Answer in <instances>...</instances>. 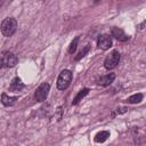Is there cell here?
<instances>
[{"label": "cell", "mask_w": 146, "mask_h": 146, "mask_svg": "<svg viewBox=\"0 0 146 146\" xmlns=\"http://www.w3.org/2000/svg\"><path fill=\"white\" fill-rule=\"evenodd\" d=\"M16 29L17 22L14 17H7L1 22V33L7 38L11 36L16 32Z\"/></svg>", "instance_id": "6da1fadb"}, {"label": "cell", "mask_w": 146, "mask_h": 146, "mask_svg": "<svg viewBox=\"0 0 146 146\" xmlns=\"http://www.w3.org/2000/svg\"><path fill=\"white\" fill-rule=\"evenodd\" d=\"M72 72L70 70H63L59 75H58V79H57V88L59 90H65L70 87L71 84V81H72Z\"/></svg>", "instance_id": "7a4b0ae2"}, {"label": "cell", "mask_w": 146, "mask_h": 146, "mask_svg": "<svg viewBox=\"0 0 146 146\" xmlns=\"http://www.w3.org/2000/svg\"><path fill=\"white\" fill-rule=\"evenodd\" d=\"M120 59H121L120 52H119L117 50H114V51H112V52L105 58V60H104V67H105L106 70H113V68H115V67L119 65Z\"/></svg>", "instance_id": "3957f363"}, {"label": "cell", "mask_w": 146, "mask_h": 146, "mask_svg": "<svg viewBox=\"0 0 146 146\" xmlns=\"http://www.w3.org/2000/svg\"><path fill=\"white\" fill-rule=\"evenodd\" d=\"M18 63V58L15 54L10 51H3L1 55V66L2 67H14Z\"/></svg>", "instance_id": "277c9868"}, {"label": "cell", "mask_w": 146, "mask_h": 146, "mask_svg": "<svg viewBox=\"0 0 146 146\" xmlns=\"http://www.w3.org/2000/svg\"><path fill=\"white\" fill-rule=\"evenodd\" d=\"M49 90H50V84L47 83V82H43L41 83L35 92H34V97H35V100L36 102H44L48 97V94H49Z\"/></svg>", "instance_id": "5b68a950"}, {"label": "cell", "mask_w": 146, "mask_h": 146, "mask_svg": "<svg viewBox=\"0 0 146 146\" xmlns=\"http://www.w3.org/2000/svg\"><path fill=\"white\" fill-rule=\"evenodd\" d=\"M97 46L103 49V50H107L112 47V40H111V36L107 35V34H102L98 36V40H97Z\"/></svg>", "instance_id": "8992f818"}, {"label": "cell", "mask_w": 146, "mask_h": 146, "mask_svg": "<svg viewBox=\"0 0 146 146\" xmlns=\"http://www.w3.org/2000/svg\"><path fill=\"white\" fill-rule=\"evenodd\" d=\"M114 79H115V74H114V73H108V74L103 75L102 78H99V79L97 80V83H98L99 86L107 87V86H110V84L114 81Z\"/></svg>", "instance_id": "52a82bcc"}, {"label": "cell", "mask_w": 146, "mask_h": 146, "mask_svg": "<svg viewBox=\"0 0 146 146\" xmlns=\"http://www.w3.org/2000/svg\"><path fill=\"white\" fill-rule=\"evenodd\" d=\"M111 34H112V36H114L119 41H127L129 39V36L123 32V30H121L119 27H113L111 31Z\"/></svg>", "instance_id": "ba28073f"}, {"label": "cell", "mask_w": 146, "mask_h": 146, "mask_svg": "<svg viewBox=\"0 0 146 146\" xmlns=\"http://www.w3.org/2000/svg\"><path fill=\"white\" fill-rule=\"evenodd\" d=\"M23 88H24V83L22 82V80L18 76L14 78L13 81H11V83H10V86H9V90L10 91H14V92H18Z\"/></svg>", "instance_id": "9c48e42d"}, {"label": "cell", "mask_w": 146, "mask_h": 146, "mask_svg": "<svg viewBox=\"0 0 146 146\" xmlns=\"http://www.w3.org/2000/svg\"><path fill=\"white\" fill-rule=\"evenodd\" d=\"M17 100V97H10L6 94H2L1 95V103L5 105V106H13Z\"/></svg>", "instance_id": "30bf717a"}, {"label": "cell", "mask_w": 146, "mask_h": 146, "mask_svg": "<svg viewBox=\"0 0 146 146\" xmlns=\"http://www.w3.org/2000/svg\"><path fill=\"white\" fill-rule=\"evenodd\" d=\"M88 92H89V89H88V88H83L82 90H80L79 94H78V95L75 96V98L73 99L72 104H73V105H76L80 100H82V98H84V97L88 95Z\"/></svg>", "instance_id": "8fae6325"}, {"label": "cell", "mask_w": 146, "mask_h": 146, "mask_svg": "<svg viewBox=\"0 0 146 146\" xmlns=\"http://www.w3.org/2000/svg\"><path fill=\"white\" fill-rule=\"evenodd\" d=\"M108 137H110L108 131H100L95 136V141L96 143H104L105 140H107Z\"/></svg>", "instance_id": "7c38bea8"}, {"label": "cell", "mask_w": 146, "mask_h": 146, "mask_svg": "<svg viewBox=\"0 0 146 146\" xmlns=\"http://www.w3.org/2000/svg\"><path fill=\"white\" fill-rule=\"evenodd\" d=\"M141 100H143V94H135V95L130 96V97L127 99V102H128L129 104H138V103H140Z\"/></svg>", "instance_id": "4fadbf2b"}, {"label": "cell", "mask_w": 146, "mask_h": 146, "mask_svg": "<svg viewBox=\"0 0 146 146\" xmlns=\"http://www.w3.org/2000/svg\"><path fill=\"white\" fill-rule=\"evenodd\" d=\"M89 49H90V44H87V46H86V47H84V48L79 52V55L75 57V60H80L82 57H84V56H86V54L89 51Z\"/></svg>", "instance_id": "5bb4252c"}, {"label": "cell", "mask_w": 146, "mask_h": 146, "mask_svg": "<svg viewBox=\"0 0 146 146\" xmlns=\"http://www.w3.org/2000/svg\"><path fill=\"white\" fill-rule=\"evenodd\" d=\"M78 42H79V36H76L70 44V48H68V52L70 54H73L75 50H76V46H78Z\"/></svg>", "instance_id": "9a60e30c"}, {"label": "cell", "mask_w": 146, "mask_h": 146, "mask_svg": "<svg viewBox=\"0 0 146 146\" xmlns=\"http://www.w3.org/2000/svg\"><path fill=\"white\" fill-rule=\"evenodd\" d=\"M98 1H99V0H95V2H98Z\"/></svg>", "instance_id": "2e32d148"}]
</instances>
